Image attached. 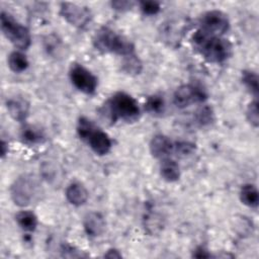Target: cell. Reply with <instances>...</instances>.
<instances>
[{
  "mask_svg": "<svg viewBox=\"0 0 259 259\" xmlns=\"http://www.w3.org/2000/svg\"><path fill=\"white\" fill-rule=\"evenodd\" d=\"M192 44L194 49L209 63H223L232 53V45L228 39L208 34L201 29L193 33Z\"/></svg>",
  "mask_w": 259,
  "mask_h": 259,
  "instance_id": "1",
  "label": "cell"
},
{
  "mask_svg": "<svg viewBox=\"0 0 259 259\" xmlns=\"http://www.w3.org/2000/svg\"><path fill=\"white\" fill-rule=\"evenodd\" d=\"M92 42L94 48L102 54H116L124 57L136 53L131 40L107 26H102L95 32Z\"/></svg>",
  "mask_w": 259,
  "mask_h": 259,
  "instance_id": "2",
  "label": "cell"
},
{
  "mask_svg": "<svg viewBox=\"0 0 259 259\" xmlns=\"http://www.w3.org/2000/svg\"><path fill=\"white\" fill-rule=\"evenodd\" d=\"M104 105V112L112 122L117 119L133 122L140 116V107L137 100L125 92H116Z\"/></svg>",
  "mask_w": 259,
  "mask_h": 259,
  "instance_id": "3",
  "label": "cell"
},
{
  "mask_svg": "<svg viewBox=\"0 0 259 259\" xmlns=\"http://www.w3.org/2000/svg\"><path fill=\"white\" fill-rule=\"evenodd\" d=\"M1 30L5 37L17 49L26 50L31 42L29 30L19 23L8 12L2 11L0 16Z\"/></svg>",
  "mask_w": 259,
  "mask_h": 259,
  "instance_id": "4",
  "label": "cell"
},
{
  "mask_svg": "<svg viewBox=\"0 0 259 259\" xmlns=\"http://www.w3.org/2000/svg\"><path fill=\"white\" fill-rule=\"evenodd\" d=\"M38 183L31 174H24L18 177L10 187V196L13 202L24 207L29 205L37 194Z\"/></svg>",
  "mask_w": 259,
  "mask_h": 259,
  "instance_id": "5",
  "label": "cell"
},
{
  "mask_svg": "<svg viewBox=\"0 0 259 259\" xmlns=\"http://www.w3.org/2000/svg\"><path fill=\"white\" fill-rule=\"evenodd\" d=\"M207 98L205 90L195 84H184L178 87L173 95V102L178 108H185L194 103L203 102Z\"/></svg>",
  "mask_w": 259,
  "mask_h": 259,
  "instance_id": "6",
  "label": "cell"
},
{
  "mask_svg": "<svg viewBox=\"0 0 259 259\" xmlns=\"http://www.w3.org/2000/svg\"><path fill=\"white\" fill-rule=\"evenodd\" d=\"M199 29L212 35H223L230 27L228 16L220 10H210L202 14L199 20Z\"/></svg>",
  "mask_w": 259,
  "mask_h": 259,
  "instance_id": "7",
  "label": "cell"
},
{
  "mask_svg": "<svg viewBox=\"0 0 259 259\" xmlns=\"http://www.w3.org/2000/svg\"><path fill=\"white\" fill-rule=\"evenodd\" d=\"M60 14L68 23L78 28L86 27L92 18L91 11L87 7L70 2L61 3Z\"/></svg>",
  "mask_w": 259,
  "mask_h": 259,
  "instance_id": "8",
  "label": "cell"
},
{
  "mask_svg": "<svg viewBox=\"0 0 259 259\" xmlns=\"http://www.w3.org/2000/svg\"><path fill=\"white\" fill-rule=\"evenodd\" d=\"M70 80L72 84L85 94H93L97 88V78L84 66L74 64L70 69Z\"/></svg>",
  "mask_w": 259,
  "mask_h": 259,
  "instance_id": "9",
  "label": "cell"
},
{
  "mask_svg": "<svg viewBox=\"0 0 259 259\" xmlns=\"http://www.w3.org/2000/svg\"><path fill=\"white\" fill-rule=\"evenodd\" d=\"M84 141L87 142L93 152L99 156L106 155L112 146L109 136L95 125L89 132Z\"/></svg>",
  "mask_w": 259,
  "mask_h": 259,
  "instance_id": "10",
  "label": "cell"
},
{
  "mask_svg": "<svg viewBox=\"0 0 259 259\" xmlns=\"http://www.w3.org/2000/svg\"><path fill=\"white\" fill-rule=\"evenodd\" d=\"M174 151V142L164 135L153 137L150 143V152L153 157L159 159L168 158Z\"/></svg>",
  "mask_w": 259,
  "mask_h": 259,
  "instance_id": "11",
  "label": "cell"
},
{
  "mask_svg": "<svg viewBox=\"0 0 259 259\" xmlns=\"http://www.w3.org/2000/svg\"><path fill=\"white\" fill-rule=\"evenodd\" d=\"M6 108L14 120L22 122L28 115L29 103L25 98L21 96H14L7 99Z\"/></svg>",
  "mask_w": 259,
  "mask_h": 259,
  "instance_id": "12",
  "label": "cell"
},
{
  "mask_svg": "<svg viewBox=\"0 0 259 259\" xmlns=\"http://www.w3.org/2000/svg\"><path fill=\"white\" fill-rule=\"evenodd\" d=\"M83 227L88 236L98 237L105 230L104 218L97 211H90L84 217Z\"/></svg>",
  "mask_w": 259,
  "mask_h": 259,
  "instance_id": "13",
  "label": "cell"
},
{
  "mask_svg": "<svg viewBox=\"0 0 259 259\" xmlns=\"http://www.w3.org/2000/svg\"><path fill=\"white\" fill-rule=\"evenodd\" d=\"M87 189L79 182H73L66 188V198L67 200L76 206L83 205L88 199Z\"/></svg>",
  "mask_w": 259,
  "mask_h": 259,
  "instance_id": "14",
  "label": "cell"
},
{
  "mask_svg": "<svg viewBox=\"0 0 259 259\" xmlns=\"http://www.w3.org/2000/svg\"><path fill=\"white\" fill-rule=\"evenodd\" d=\"M160 174L164 180L168 182H175L180 177L179 165L174 160L165 158L160 166Z\"/></svg>",
  "mask_w": 259,
  "mask_h": 259,
  "instance_id": "15",
  "label": "cell"
},
{
  "mask_svg": "<svg viewBox=\"0 0 259 259\" xmlns=\"http://www.w3.org/2000/svg\"><path fill=\"white\" fill-rule=\"evenodd\" d=\"M240 199L242 203L249 207H257L259 202V193L254 184H245L240 190Z\"/></svg>",
  "mask_w": 259,
  "mask_h": 259,
  "instance_id": "16",
  "label": "cell"
},
{
  "mask_svg": "<svg viewBox=\"0 0 259 259\" xmlns=\"http://www.w3.org/2000/svg\"><path fill=\"white\" fill-rule=\"evenodd\" d=\"M142 69H143V64L136 53L122 57L121 70L127 75H132V76L139 75L142 72Z\"/></svg>",
  "mask_w": 259,
  "mask_h": 259,
  "instance_id": "17",
  "label": "cell"
},
{
  "mask_svg": "<svg viewBox=\"0 0 259 259\" xmlns=\"http://www.w3.org/2000/svg\"><path fill=\"white\" fill-rule=\"evenodd\" d=\"M17 225L26 232H33L37 226V218L30 210H21L15 215Z\"/></svg>",
  "mask_w": 259,
  "mask_h": 259,
  "instance_id": "18",
  "label": "cell"
},
{
  "mask_svg": "<svg viewBox=\"0 0 259 259\" xmlns=\"http://www.w3.org/2000/svg\"><path fill=\"white\" fill-rule=\"evenodd\" d=\"M7 63L10 70L14 73H21L25 71L29 66V62L26 56L18 51H14L8 56Z\"/></svg>",
  "mask_w": 259,
  "mask_h": 259,
  "instance_id": "19",
  "label": "cell"
},
{
  "mask_svg": "<svg viewBox=\"0 0 259 259\" xmlns=\"http://www.w3.org/2000/svg\"><path fill=\"white\" fill-rule=\"evenodd\" d=\"M184 24L177 26V23H173L171 21H169L168 23H164L161 34L163 36V38L168 41L169 44L172 42H177L178 40H180L181 35L184 31Z\"/></svg>",
  "mask_w": 259,
  "mask_h": 259,
  "instance_id": "20",
  "label": "cell"
},
{
  "mask_svg": "<svg viewBox=\"0 0 259 259\" xmlns=\"http://www.w3.org/2000/svg\"><path fill=\"white\" fill-rule=\"evenodd\" d=\"M21 138L27 144H40L45 141L44 132L34 125H25L21 131Z\"/></svg>",
  "mask_w": 259,
  "mask_h": 259,
  "instance_id": "21",
  "label": "cell"
},
{
  "mask_svg": "<svg viewBox=\"0 0 259 259\" xmlns=\"http://www.w3.org/2000/svg\"><path fill=\"white\" fill-rule=\"evenodd\" d=\"M165 100L163 96L154 94L147 98L145 109L152 115H161L165 111Z\"/></svg>",
  "mask_w": 259,
  "mask_h": 259,
  "instance_id": "22",
  "label": "cell"
},
{
  "mask_svg": "<svg viewBox=\"0 0 259 259\" xmlns=\"http://www.w3.org/2000/svg\"><path fill=\"white\" fill-rule=\"evenodd\" d=\"M242 82L245 87L249 90V92L255 97H258L259 92V84H258V76L253 71H243L242 72Z\"/></svg>",
  "mask_w": 259,
  "mask_h": 259,
  "instance_id": "23",
  "label": "cell"
},
{
  "mask_svg": "<svg viewBox=\"0 0 259 259\" xmlns=\"http://www.w3.org/2000/svg\"><path fill=\"white\" fill-rule=\"evenodd\" d=\"M194 118H195V121L199 125L204 126V125L210 124L213 121L214 113H213V110L210 106L203 105L195 111Z\"/></svg>",
  "mask_w": 259,
  "mask_h": 259,
  "instance_id": "24",
  "label": "cell"
},
{
  "mask_svg": "<svg viewBox=\"0 0 259 259\" xmlns=\"http://www.w3.org/2000/svg\"><path fill=\"white\" fill-rule=\"evenodd\" d=\"M195 144L187 141L174 142V151L173 153L178 157H186L195 152Z\"/></svg>",
  "mask_w": 259,
  "mask_h": 259,
  "instance_id": "25",
  "label": "cell"
},
{
  "mask_svg": "<svg viewBox=\"0 0 259 259\" xmlns=\"http://www.w3.org/2000/svg\"><path fill=\"white\" fill-rule=\"evenodd\" d=\"M246 117L248 121L254 126L257 127L259 124V108H258V101L255 99L254 101L250 102L247 110H246Z\"/></svg>",
  "mask_w": 259,
  "mask_h": 259,
  "instance_id": "26",
  "label": "cell"
},
{
  "mask_svg": "<svg viewBox=\"0 0 259 259\" xmlns=\"http://www.w3.org/2000/svg\"><path fill=\"white\" fill-rule=\"evenodd\" d=\"M139 4L142 12L145 15H150V16L155 15L161 9L160 3L157 1H141Z\"/></svg>",
  "mask_w": 259,
  "mask_h": 259,
  "instance_id": "27",
  "label": "cell"
},
{
  "mask_svg": "<svg viewBox=\"0 0 259 259\" xmlns=\"http://www.w3.org/2000/svg\"><path fill=\"white\" fill-rule=\"evenodd\" d=\"M110 4H111V7L114 10L120 11V12H124V11L131 10L135 6V2L134 1H128V0L112 1Z\"/></svg>",
  "mask_w": 259,
  "mask_h": 259,
  "instance_id": "28",
  "label": "cell"
},
{
  "mask_svg": "<svg viewBox=\"0 0 259 259\" xmlns=\"http://www.w3.org/2000/svg\"><path fill=\"white\" fill-rule=\"evenodd\" d=\"M193 256L197 257V258H207V257H210V254L207 253V251L204 248L198 247L197 249H195V252L193 253Z\"/></svg>",
  "mask_w": 259,
  "mask_h": 259,
  "instance_id": "29",
  "label": "cell"
},
{
  "mask_svg": "<svg viewBox=\"0 0 259 259\" xmlns=\"http://www.w3.org/2000/svg\"><path fill=\"white\" fill-rule=\"evenodd\" d=\"M104 257H106V258H121V254L116 249H109L104 254Z\"/></svg>",
  "mask_w": 259,
  "mask_h": 259,
  "instance_id": "30",
  "label": "cell"
},
{
  "mask_svg": "<svg viewBox=\"0 0 259 259\" xmlns=\"http://www.w3.org/2000/svg\"><path fill=\"white\" fill-rule=\"evenodd\" d=\"M7 151H8L7 143H6V142H4V141L2 140V142H1V155H2V158L6 155Z\"/></svg>",
  "mask_w": 259,
  "mask_h": 259,
  "instance_id": "31",
  "label": "cell"
}]
</instances>
